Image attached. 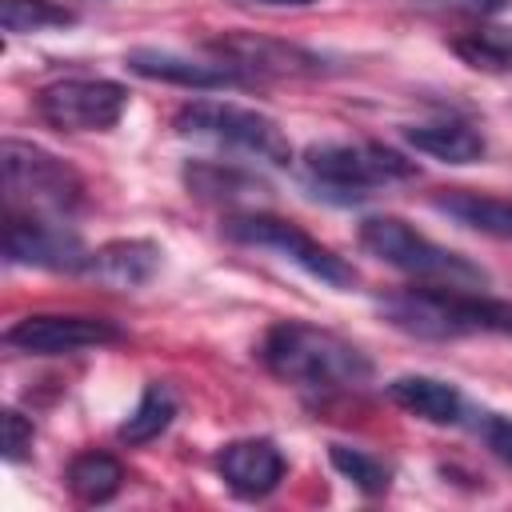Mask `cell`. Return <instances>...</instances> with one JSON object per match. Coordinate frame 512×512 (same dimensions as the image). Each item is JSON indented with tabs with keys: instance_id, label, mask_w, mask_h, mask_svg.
Returning <instances> with one entry per match:
<instances>
[{
	"instance_id": "cell-1",
	"label": "cell",
	"mask_w": 512,
	"mask_h": 512,
	"mask_svg": "<svg viewBox=\"0 0 512 512\" xmlns=\"http://www.w3.org/2000/svg\"><path fill=\"white\" fill-rule=\"evenodd\" d=\"M260 356L272 376L312 396L360 392L372 380V360L352 340L300 320L272 324L260 344Z\"/></svg>"
},
{
	"instance_id": "cell-2",
	"label": "cell",
	"mask_w": 512,
	"mask_h": 512,
	"mask_svg": "<svg viewBox=\"0 0 512 512\" xmlns=\"http://www.w3.org/2000/svg\"><path fill=\"white\" fill-rule=\"evenodd\" d=\"M380 312L400 332H412L420 340H456L476 332H500L512 336V304L480 292H464L456 284H424V288H400L380 300Z\"/></svg>"
},
{
	"instance_id": "cell-3",
	"label": "cell",
	"mask_w": 512,
	"mask_h": 512,
	"mask_svg": "<svg viewBox=\"0 0 512 512\" xmlns=\"http://www.w3.org/2000/svg\"><path fill=\"white\" fill-rule=\"evenodd\" d=\"M360 248L384 260L388 268H400L404 276H416L424 284H456V288L484 284V272L472 260H464L452 248L432 244L400 216H368L360 224Z\"/></svg>"
},
{
	"instance_id": "cell-4",
	"label": "cell",
	"mask_w": 512,
	"mask_h": 512,
	"mask_svg": "<svg viewBox=\"0 0 512 512\" xmlns=\"http://www.w3.org/2000/svg\"><path fill=\"white\" fill-rule=\"evenodd\" d=\"M304 172L320 188V196H336V200L352 204V200L372 196V188H380V184L416 176V164L384 144H372V140L368 144L328 140V144H312L304 152Z\"/></svg>"
},
{
	"instance_id": "cell-5",
	"label": "cell",
	"mask_w": 512,
	"mask_h": 512,
	"mask_svg": "<svg viewBox=\"0 0 512 512\" xmlns=\"http://www.w3.org/2000/svg\"><path fill=\"white\" fill-rule=\"evenodd\" d=\"M0 168H4L8 208H16V212L68 216L84 204L80 172L72 164H64L60 156L28 144V140H4Z\"/></svg>"
},
{
	"instance_id": "cell-6",
	"label": "cell",
	"mask_w": 512,
	"mask_h": 512,
	"mask_svg": "<svg viewBox=\"0 0 512 512\" xmlns=\"http://www.w3.org/2000/svg\"><path fill=\"white\" fill-rule=\"evenodd\" d=\"M176 132L192 136V140L220 144V148L248 152V156L268 160V164L292 160V144L272 116L244 108V104H228V100H188L176 112Z\"/></svg>"
},
{
	"instance_id": "cell-7",
	"label": "cell",
	"mask_w": 512,
	"mask_h": 512,
	"mask_svg": "<svg viewBox=\"0 0 512 512\" xmlns=\"http://www.w3.org/2000/svg\"><path fill=\"white\" fill-rule=\"evenodd\" d=\"M224 236L236 240V244H248V248H268L276 256H284L288 264L304 268L312 280L328 284V288H352L356 284V268L344 264L332 248H324L320 240H312L300 224L284 220V216H272V212H256V208H244V212H232L224 220Z\"/></svg>"
},
{
	"instance_id": "cell-8",
	"label": "cell",
	"mask_w": 512,
	"mask_h": 512,
	"mask_svg": "<svg viewBox=\"0 0 512 512\" xmlns=\"http://www.w3.org/2000/svg\"><path fill=\"white\" fill-rule=\"evenodd\" d=\"M128 108V88L116 80L72 76L36 92V112L56 132H108Z\"/></svg>"
},
{
	"instance_id": "cell-9",
	"label": "cell",
	"mask_w": 512,
	"mask_h": 512,
	"mask_svg": "<svg viewBox=\"0 0 512 512\" xmlns=\"http://www.w3.org/2000/svg\"><path fill=\"white\" fill-rule=\"evenodd\" d=\"M4 256L12 264H28V268L84 272V264H88L92 252L60 220H48L40 212H16V208H8V220H4Z\"/></svg>"
},
{
	"instance_id": "cell-10",
	"label": "cell",
	"mask_w": 512,
	"mask_h": 512,
	"mask_svg": "<svg viewBox=\"0 0 512 512\" xmlns=\"http://www.w3.org/2000/svg\"><path fill=\"white\" fill-rule=\"evenodd\" d=\"M120 328L104 316H60V312H36L16 320L4 332V344L24 352V356H68V352H84V348H100V344H116Z\"/></svg>"
},
{
	"instance_id": "cell-11",
	"label": "cell",
	"mask_w": 512,
	"mask_h": 512,
	"mask_svg": "<svg viewBox=\"0 0 512 512\" xmlns=\"http://www.w3.org/2000/svg\"><path fill=\"white\" fill-rule=\"evenodd\" d=\"M212 56L232 64L244 80H264V76H316L324 72V60L300 44L256 36V32H224L208 40Z\"/></svg>"
},
{
	"instance_id": "cell-12",
	"label": "cell",
	"mask_w": 512,
	"mask_h": 512,
	"mask_svg": "<svg viewBox=\"0 0 512 512\" xmlns=\"http://www.w3.org/2000/svg\"><path fill=\"white\" fill-rule=\"evenodd\" d=\"M216 468L224 476V484L236 492V496H268L280 480H284V452L264 440V436H248V440H232L220 448L216 456Z\"/></svg>"
},
{
	"instance_id": "cell-13",
	"label": "cell",
	"mask_w": 512,
	"mask_h": 512,
	"mask_svg": "<svg viewBox=\"0 0 512 512\" xmlns=\"http://www.w3.org/2000/svg\"><path fill=\"white\" fill-rule=\"evenodd\" d=\"M124 64L144 80H160V84H176V88H236V84H248L224 60H192V56H176V52H160V48H132Z\"/></svg>"
},
{
	"instance_id": "cell-14",
	"label": "cell",
	"mask_w": 512,
	"mask_h": 512,
	"mask_svg": "<svg viewBox=\"0 0 512 512\" xmlns=\"http://www.w3.org/2000/svg\"><path fill=\"white\" fill-rule=\"evenodd\" d=\"M184 184L196 200L204 204H228V208H248L256 200H268V184L236 164H216V160H192L184 168Z\"/></svg>"
},
{
	"instance_id": "cell-15",
	"label": "cell",
	"mask_w": 512,
	"mask_h": 512,
	"mask_svg": "<svg viewBox=\"0 0 512 512\" xmlns=\"http://www.w3.org/2000/svg\"><path fill=\"white\" fill-rule=\"evenodd\" d=\"M156 268H160V248L152 240H112L88 256L84 276L108 288H140L156 276Z\"/></svg>"
},
{
	"instance_id": "cell-16",
	"label": "cell",
	"mask_w": 512,
	"mask_h": 512,
	"mask_svg": "<svg viewBox=\"0 0 512 512\" xmlns=\"http://www.w3.org/2000/svg\"><path fill=\"white\" fill-rule=\"evenodd\" d=\"M388 400L400 404L404 412L428 420V424H456L460 412H464V396L448 384V380H436V376H420V372H408V376H396L388 380Z\"/></svg>"
},
{
	"instance_id": "cell-17",
	"label": "cell",
	"mask_w": 512,
	"mask_h": 512,
	"mask_svg": "<svg viewBox=\"0 0 512 512\" xmlns=\"http://www.w3.org/2000/svg\"><path fill=\"white\" fill-rule=\"evenodd\" d=\"M404 140L432 156V160H444V164H472L484 156V136L464 124V120H428V124H408L404 128Z\"/></svg>"
},
{
	"instance_id": "cell-18",
	"label": "cell",
	"mask_w": 512,
	"mask_h": 512,
	"mask_svg": "<svg viewBox=\"0 0 512 512\" xmlns=\"http://www.w3.org/2000/svg\"><path fill=\"white\" fill-rule=\"evenodd\" d=\"M432 204L444 216H452V220H460V224H468V228H476L484 236L512 240V200L468 192V188H448V192H436Z\"/></svg>"
},
{
	"instance_id": "cell-19",
	"label": "cell",
	"mask_w": 512,
	"mask_h": 512,
	"mask_svg": "<svg viewBox=\"0 0 512 512\" xmlns=\"http://www.w3.org/2000/svg\"><path fill=\"white\" fill-rule=\"evenodd\" d=\"M64 480H68V492H72L80 504H108V500L124 488V464H120L116 456L92 448V452L72 456Z\"/></svg>"
},
{
	"instance_id": "cell-20",
	"label": "cell",
	"mask_w": 512,
	"mask_h": 512,
	"mask_svg": "<svg viewBox=\"0 0 512 512\" xmlns=\"http://www.w3.org/2000/svg\"><path fill=\"white\" fill-rule=\"evenodd\" d=\"M176 420V392L164 384V380H152L144 384L136 408L128 412V420L116 428V436L124 444H148L156 440L160 432H168V424Z\"/></svg>"
},
{
	"instance_id": "cell-21",
	"label": "cell",
	"mask_w": 512,
	"mask_h": 512,
	"mask_svg": "<svg viewBox=\"0 0 512 512\" xmlns=\"http://www.w3.org/2000/svg\"><path fill=\"white\" fill-rule=\"evenodd\" d=\"M0 24L4 32H44V28H68L76 24V12L52 0H0Z\"/></svg>"
},
{
	"instance_id": "cell-22",
	"label": "cell",
	"mask_w": 512,
	"mask_h": 512,
	"mask_svg": "<svg viewBox=\"0 0 512 512\" xmlns=\"http://www.w3.org/2000/svg\"><path fill=\"white\" fill-rule=\"evenodd\" d=\"M328 460H332V468H336L344 480H352V484H356L360 492H368V496H380V492H388V484H392V468L380 464L376 456L360 452V448L332 444V448H328Z\"/></svg>"
},
{
	"instance_id": "cell-23",
	"label": "cell",
	"mask_w": 512,
	"mask_h": 512,
	"mask_svg": "<svg viewBox=\"0 0 512 512\" xmlns=\"http://www.w3.org/2000/svg\"><path fill=\"white\" fill-rule=\"evenodd\" d=\"M452 52L472 68H512V28H476L452 40Z\"/></svg>"
},
{
	"instance_id": "cell-24",
	"label": "cell",
	"mask_w": 512,
	"mask_h": 512,
	"mask_svg": "<svg viewBox=\"0 0 512 512\" xmlns=\"http://www.w3.org/2000/svg\"><path fill=\"white\" fill-rule=\"evenodd\" d=\"M32 420L24 416V412H16V408H8L4 412V460L8 464H20L24 456H28V448H32Z\"/></svg>"
},
{
	"instance_id": "cell-25",
	"label": "cell",
	"mask_w": 512,
	"mask_h": 512,
	"mask_svg": "<svg viewBox=\"0 0 512 512\" xmlns=\"http://www.w3.org/2000/svg\"><path fill=\"white\" fill-rule=\"evenodd\" d=\"M416 8H428V12H456V16H492L500 12L508 0H412Z\"/></svg>"
},
{
	"instance_id": "cell-26",
	"label": "cell",
	"mask_w": 512,
	"mask_h": 512,
	"mask_svg": "<svg viewBox=\"0 0 512 512\" xmlns=\"http://www.w3.org/2000/svg\"><path fill=\"white\" fill-rule=\"evenodd\" d=\"M484 440H488V448H492L500 460L512 464V420L488 416V420H484Z\"/></svg>"
},
{
	"instance_id": "cell-27",
	"label": "cell",
	"mask_w": 512,
	"mask_h": 512,
	"mask_svg": "<svg viewBox=\"0 0 512 512\" xmlns=\"http://www.w3.org/2000/svg\"><path fill=\"white\" fill-rule=\"evenodd\" d=\"M248 4H264V8H308L316 0H248Z\"/></svg>"
}]
</instances>
